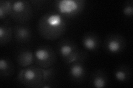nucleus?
<instances>
[{"label":"nucleus","mask_w":133,"mask_h":88,"mask_svg":"<svg viewBox=\"0 0 133 88\" xmlns=\"http://www.w3.org/2000/svg\"><path fill=\"white\" fill-rule=\"evenodd\" d=\"M56 73L55 66L44 69L36 65H32L21 69L17 76V80L27 88L51 87Z\"/></svg>","instance_id":"f257e3e1"},{"label":"nucleus","mask_w":133,"mask_h":88,"mask_svg":"<svg viewBox=\"0 0 133 88\" xmlns=\"http://www.w3.org/2000/svg\"><path fill=\"white\" fill-rule=\"evenodd\" d=\"M66 29V18L57 12H49L41 17L37 25L38 34L49 41L59 39Z\"/></svg>","instance_id":"f03ea898"},{"label":"nucleus","mask_w":133,"mask_h":88,"mask_svg":"<svg viewBox=\"0 0 133 88\" xmlns=\"http://www.w3.org/2000/svg\"><path fill=\"white\" fill-rule=\"evenodd\" d=\"M33 16V8L29 1L12 0L10 18L17 24H26Z\"/></svg>","instance_id":"7ed1b4c3"},{"label":"nucleus","mask_w":133,"mask_h":88,"mask_svg":"<svg viewBox=\"0 0 133 88\" xmlns=\"http://www.w3.org/2000/svg\"><path fill=\"white\" fill-rule=\"evenodd\" d=\"M88 57L87 52L81 50L76 59L69 64L68 75L72 82L81 84L85 81L87 74L86 60Z\"/></svg>","instance_id":"20e7f679"},{"label":"nucleus","mask_w":133,"mask_h":88,"mask_svg":"<svg viewBox=\"0 0 133 88\" xmlns=\"http://www.w3.org/2000/svg\"><path fill=\"white\" fill-rule=\"evenodd\" d=\"M80 51L76 42L67 37L61 39L56 46V53L62 61L68 65L76 59Z\"/></svg>","instance_id":"39448f33"},{"label":"nucleus","mask_w":133,"mask_h":88,"mask_svg":"<svg viewBox=\"0 0 133 88\" xmlns=\"http://www.w3.org/2000/svg\"><path fill=\"white\" fill-rule=\"evenodd\" d=\"M35 64L41 68L47 69L55 66L57 61V53L48 45L37 47L34 51Z\"/></svg>","instance_id":"423d86ee"},{"label":"nucleus","mask_w":133,"mask_h":88,"mask_svg":"<svg viewBox=\"0 0 133 88\" xmlns=\"http://www.w3.org/2000/svg\"><path fill=\"white\" fill-rule=\"evenodd\" d=\"M85 2L83 0H58L55 1V7L56 12L64 18H72L81 13Z\"/></svg>","instance_id":"0eeeda50"},{"label":"nucleus","mask_w":133,"mask_h":88,"mask_svg":"<svg viewBox=\"0 0 133 88\" xmlns=\"http://www.w3.org/2000/svg\"><path fill=\"white\" fill-rule=\"evenodd\" d=\"M126 45V39L122 35L113 33L105 37L103 43V48L108 53L117 54L124 51Z\"/></svg>","instance_id":"6e6552de"},{"label":"nucleus","mask_w":133,"mask_h":88,"mask_svg":"<svg viewBox=\"0 0 133 88\" xmlns=\"http://www.w3.org/2000/svg\"><path fill=\"white\" fill-rule=\"evenodd\" d=\"M13 35L16 43L19 44L28 43L33 35L32 29L28 25L17 23L13 27Z\"/></svg>","instance_id":"1a4fd4ad"},{"label":"nucleus","mask_w":133,"mask_h":88,"mask_svg":"<svg viewBox=\"0 0 133 88\" xmlns=\"http://www.w3.org/2000/svg\"><path fill=\"white\" fill-rule=\"evenodd\" d=\"M16 63L19 67L24 68L35 64L34 53L27 47L20 48L15 55Z\"/></svg>","instance_id":"9d476101"},{"label":"nucleus","mask_w":133,"mask_h":88,"mask_svg":"<svg viewBox=\"0 0 133 88\" xmlns=\"http://www.w3.org/2000/svg\"><path fill=\"white\" fill-rule=\"evenodd\" d=\"M83 48L89 52H96L101 45V39L98 35L93 31H88L83 35L82 39Z\"/></svg>","instance_id":"9b49d317"},{"label":"nucleus","mask_w":133,"mask_h":88,"mask_svg":"<svg viewBox=\"0 0 133 88\" xmlns=\"http://www.w3.org/2000/svg\"><path fill=\"white\" fill-rule=\"evenodd\" d=\"M90 85L94 88H104L108 84V77L104 70L98 69L91 73L90 77Z\"/></svg>","instance_id":"f8f14e48"},{"label":"nucleus","mask_w":133,"mask_h":88,"mask_svg":"<svg viewBox=\"0 0 133 88\" xmlns=\"http://www.w3.org/2000/svg\"><path fill=\"white\" fill-rule=\"evenodd\" d=\"M15 73V66L10 58L2 57L0 59V79L6 80Z\"/></svg>","instance_id":"ddd939ff"},{"label":"nucleus","mask_w":133,"mask_h":88,"mask_svg":"<svg viewBox=\"0 0 133 88\" xmlns=\"http://www.w3.org/2000/svg\"><path fill=\"white\" fill-rule=\"evenodd\" d=\"M13 28L8 23L5 21L0 25V45L1 47L5 46L9 44L13 37Z\"/></svg>","instance_id":"4468645a"},{"label":"nucleus","mask_w":133,"mask_h":88,"mask_svg":"<svg viewBox=\"0 0 133 88\" xmlns=\"http://www.w3.org/2000/svg\"><path fill=\"white\" fill-rule=\"evenodd\" d=\"M131 69L127 65H120L114 70V77L116 81L120 83H127L131 77Z\"/></svg>","instance_id":"2eb2a0df"},{"label":"nucleus","mask_w":133,"mask_h":88,"mask_svg":"<svg viewBox=\"0 0 133 88\" xmlns=\"http://www.w3.org/2000/svg\"><path fill=\"white\" fill-rule=\"evenodd\" d=\"M12 0H1L0 1V20L1 22L6 19L10 16Z\"/></svg>","instance_id":"dca6fc26"},{"label":"nucleus","mask_w":133,"mask_h":88,"mask_svg":"<svg viewBox=\"0 0 133 88\" xmlns=\"http://www.w3.org/2000/svg\"><path fill=\"white\" fill-rule=\"evenodd\" d=\"M122 12L124 15L127 18H131L133 15V1L129 0L124 3Z\"/></svg>","instance_id":"f3484780"},{"label":"nucleus","mask_w":133,"mask_h":88,"mask_svg":"<svg viewBox=\"0 0 133 88\" xmlns=\"http://www.w3.org/2000/svg\"><path fill=\"white\" fill-rule=\"evenodd\" d=\"M29 2L31 3L32 8L36 10L41 9L46 2L45 1H42V0H31V1H29Z\"/></svg>","instance_id":"a211bd4d"}]
</instances>
